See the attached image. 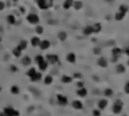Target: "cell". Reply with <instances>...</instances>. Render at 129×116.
Segmentation results:
<instances>
[{
    "mask_svg": "<svg viewBox=\"0 0 129 116\" xmlns=\"http://www.w3.org/2000/svg\"><path fill=\"white\" fill-rule=\"evenodd\" d=\"M0 91H1V88H0Z\"/></svg>",
    "mask_w": 129,
    "mask_h": 116,
    "instance_id": "44",
    "label": "cell"
},
{
    "mask_svg": "<svg viewBox=\"0 0 129 116\" xmlns=\"http://www.w3.org/2000/svg\"><path fill=\"white\" fill-rule=\"evenodd\" d=\"M12 1H14V2H17V1H18V0H12Z\"/></svg>",
    "mask_w": 129,
    "mask_h": 116,
    "instance_id": "42",
    "label": "cell"
},
{
    "mask_svg": "<svg viewBox=\"0 0 129 116\" xmlns=\"http://www.w3.org/2000/svg\"><path fill=\"white\" fill-rule=\"evenodd\" d=\"M35 31H36L38 34H41L42 32H44V27H42V26H36Z\"/></svg>",
    "mask_w": 129,
    "mask_h": 116,
    "instance_id": "32",
    "label": "cell"
},
{
    "mask_svg": "<svg viewBox=\"0 0 129 116\" xmlns=\"http://www.w3.org/2000/svg\"><path fill=\"white\" fill-rule=\"evenodd\" d=\"M0 116H5V114H4V112L3 113H0Z\"/></svg>",
    "mask_w": 129,
    "mask_h": 116,
    "instance_id": "40",
    "label": "cell"
},
{
    "mask_svg": "<svg viewBox=\"0 0 129 116\" xmlns=\"http://www.w3.org/2000/svg\"><path fill=\"white\" fill-rule=\"evenodd\" d=\"M40 79H41V74H40V73H35V74L31 77L32 81H40Z\"/></svg>",
    "mask_w": 129,
    "mask_h": 116,
    "instance_id": "18",
    "label": "cell"
},
{
    "mask_svg": "<svg viewBox=\"0 0 129 116\" xmlns=\"http://www.w3.org/2000/svg\"><path fill=\"white\" fill-rule=\"evenodd\" d=\"M26 46H27V42L25 41V40H21V41L19 42V45H18V46H17V48L22 50H24V49H26Z\"/></svg>",
    "mask_w": 129,
    "mask_h": 116,
    "instance_id": "13",
    "label": "cell"
},
{
    "mask_svg": "<svg viewBox=\"0 0 129 116\" xmlns=\"http://www.w3.org/2000/svg\"><path fill=\"white\" fill-rule=\"evenodd\" d=\"M93 114H94V116H100V111H99V110H94L93 111Z\"/></svg>",
    "mask_w": 129,
    "mask_h": 116,
    "instance_id": "36",
    "label": "cell"
},
{
    "mask_svg": "<svg viewBox=\"0 0 129 116\" xmlns=\"http://www.w3.org/2000/svg\"><path fill=\"white\" fill-rule=\"evenodd\" d=\"M73 107H74L75 109H81L83 105H82V103L80 101H74L73 102Z\"/></svg>",
    "mask_w": 129,
    "mask_h": 116,
    "instance_id": "15",
    "label": "cell"
},
{
    "mask_svg": "<svg viewBox=\"0 0 129 116\" xmlns=\"http://www.w3.org/2000/svg\"><path fill=\"white\" fill-rule=\"evenodd\" d=\"M126 54L129 55V50H126Z\"/></svg>",
    "mask_w": 129,
    "mask_h": 116,
    "instance_id": "41",
    "label": "cell"
},
{
    "mask_svg": "<svg viewBox=\"0 0 129 116\" xmlns=\"http://www.w3.org/2000/svg\"><path fill=\"white\" fill-rule=\"evenodd\" d=\"M35 73H36L35 69H34V68H31L30 70H29V71L27 72V75H28V76H29V77H30V78H31V77H32L34 74H35Z\"/></svg>",
    "mask_w": 129,
    "mask_h": 116,
    "instance_id": "29",
    "label": "cell"
},
{
    "mask_svg": "<svg viewBox=\"0 0 129 116\" xmlns=\"http://www.w3.org/2000/svg\"><path fill=\"white\" fill-rule=\"evenodd\" d=\"M124 89H125V92L129 94V82H128V83L125 85V88H124Z\"/></svg>",
    "mask_w": 129,
    "mask_h": 116,
    "instance_id": "38",
    "label": "cell"
},
{
    "mask_svg": "<svg viewBox=\"0 0 129 116\" xmlns=\"http://www.w3.org/2000/svg\"><path fill=\"white\" fill-rule=\"evenodd\" d=\"M22 63H23V65H24V66H28L29 64L31 63V60H30V58L25 57V58H23V60H22Z\"/></svg>",
    "mask_w": 129,
    "mask_h": 116,
    "instance_id": "22",
    "label": "cell"
},
{
    "mask_svg": "<svg viewBox=\"0 0 129 116\" xmlns=\"http://www.w3.org/2000/svg\"><path fill=\"white\" fill-rule=\"evenodd\" d=\"M93 26H87L84 28V33L86 34V35H89V34L93 33Z\"/></svg>",
    "mask_w": 129,
    "mask_h": 116,
    "instance_id": "12",
    "label": "cell"
},
{
    "mask_svg": "<svg viewBox=\"0 0 129 116\" xmlns=\"http://www.w3.org/2000/svg\"><path fill=\"white\" fill-rule=\"evenodd\" d=\"M127 10H128V7L126 5H121L119 7V11H121V12H123V13H125V14H126Z\"/></svg>",
    "mask_w": 129,
    "mask_h": 116,
    "instance_id": "27",
    "label": "cell"
},
{
    "mask_svg": "<svg viewBox=\"0 0 129 116\" xmlns=\"http://www.w3.org/2000/svg\"><path fill=\"white\" fill-rule=\"evenodd\" d=\"M73 5H74L75 9H81L82 6H83V3H82L81 1H76V2H74Z\"/></svg>",
    "mask_w": 129,
    "mask_h": 116,
    "instance_id": "21",
    "label": "cell"
},
{
    "mask_svg": "<svg viewBox=\"0 0 129 116\" xmlns=\"http://www.w3.org/2000/svg\"><path fill=\"white\" fill-rule=\"evenodd\" d=\"M112 53H113V55H115V57H117V55H119L120 54H121V50H120L119 48H115Z\"/></svg>",
    "mask_w": 129,
    "mask_h": 116,
    "instance_id": "28",
    "label": "cell"
},
{
    "mask_svg": "<svg viewBox=\"0 0 129 116\" xmlns=\"http://www.w3.org/2000/svg\"><path fill=\"white\" fill-rule=\"evenodd\" d=\"M67 60L70 63H74L75 61H76V55H75V54H73V53H71V54H69L68 55H67Z\"/></svg>",
    "mask_w": 129,
    "mask_h": 116,
    "instance_id": "10",
    "label": "cell"
},
{
    "mask_svg": "<svg viewBox=\"0 0 129 116\" xmlns=\"http://www.w3.org/2000/svg\"><path fill=\"white\" fill-rule=\"evenodd\" d=\"M58 101H59L60 104L63 105V106L67 105V103H68V99L64 96H62V95H59L58 96Z\"/></svg>",
    "mask_w": 129,
    "mask_h": 116,
    "instance_id": "4",
    "label": "cell"
},
{
    "mask_svg": "<svg viewBox=\"0 0 129 116\" xmlns=\"http://www.w3.org/2000/svg\"><path fill=\"white\" fill-rule=\"evenodd\" d=\"M98 64H99V66H101V67H107V61H106L104 58L99 59Z\"/></svg>",
    "mask_w": 129,
    "mask_h": 116,
    "instance_id": "17",
    "label": "cell"
},
{
    "mask_svg": "<svg viewBox=\"0 0 129 116\" xmlns=\"http://www.w3.org/2000/svg\"><path fill=\"white\" fill-rule=\"evenodd\" d=\"M0 41H1V37H0Z\"/></svg>",
    "mask_w": 129,
    "mask_h": 116,
    "instance_id": "43",
    "label": "cell"
},
{
    "mask_svg": "<svg viewBox=\"0 0 129 116\" xmlns=\"http://www.w3.org/2000/svg\"><path fill=\"white\" fill-rule=\"evenodd\" d=\"M73 4H74V0H64L63 6H64V9H69L70 7L73 6Z\"/></svg>",
    "mask_w": 129,
    "mask_h": 116,
    "instance_id": "6",
    "label": "cell"
},
{
    "mask_svg": "<svg viewBox=\"0 0 129 116\" xmlns=\"http://www.w3.org/2000/svg\"><path fill=\"white\" fill-rule=\"evenodd\" d=\"M40 44V37H37V36H34L31 38V45L32 46H38Z\"/></svg>",
    "mask_w": 129,
    "mask_h": 116,
    "instance_id": "8",
    "label": "cell"
},
{
    "mask_svg": "<svg viewBox=\"0 0 129 116\" xmlns=\"http://www.w3.org/2000/svg\"><path fill=\"white\" fill-rule=\"evenodd\" d=\"M107 106V100H101L99 102V108L100 109H104Z\"/></svg>",
    "mask_w": 129,
    "mask_h": 116,
    "instance_id": "20",
    "label": "cell"
},
{
    "mask_svg": "<svg viewBox=\"0 0 129 116\" xmlns=\"http://www.w3.org/2000/svg\"><path fill=\"white\" fill-rule=\"evenodd\" d=\"M7 22L9 24H14L15 23V17L13 15H8L7 16Z\"/></svg>",
    "mask_w": 129,
    "mask_h": 116,
    "instance_id": "19",
    "label": "cell"
},
{
    "mask_svg": "<svg viewBox=\"0 0 129 116\" xmlns=\"http://www.w3.org/2000/svg\"><path fill=\"white\" fill-rule=\"evenodd\" d=\"M112 94H113V91H112L111 89H106V90H105V95H106V96L110 97V96H112Z\"/></svg>",
    "mask_w": 129,
    "mask_h": 116,
    "instance_id": "31",
    "label": "cell"
},
{
    "mask_svg": "<svg viewBox=\"0 0 129 116\" xmlns=\"http://www.w3.org/2000/svg\"><path fill=\"white\" fill-rule=\"evenodd\" d=\"M78 95H80L81 97H85L86 95H87V90H86L85 88H80V90L78 91Z\"/></svg>",
    "mask_w": 129,
    "mask_h": 116,
    "instance_id": "14",
    "label": "cell"
},
{
    "mask_svg": "<svg viewBox=\"0 0 129 116\" xmlns=\"http://www.w3.org/2000/svg\"><path fill=\"white\" fill-rule=\"evenodd\" d=\"M78 86H79L80 88H82V87H83V83H81V82H80V83H78Z\"/></svg>",
    "mask_w": 129,
    "mask_h": 116,
    "instance_id": "39",
    "label": "cell"
},
{
    "mask_svg": "<svg viewBox=\"0 0 129 116\" xmlns=\"http://www.w3.org/2000/svg\"><path fill=\"white\" fill-rule=\"evenodd\" d=\"M45 83L46 85H50V83H53V78H51L50 76H46L45 78Z\"/></svg>",
    "mask_w": 129,
    "mask_h": 116,
    "instance_id": "25",
    "label": "cell"
},
{
    "mask_svg": "<svg viewBox=\"0 0 129 116\" xmlns=\"http://www.w3.org/2000/svg\"><path fill=\"white\" fill-rule=\"evenodd\" d=\"M124 16H125V13H123V12L119 11V12H117V13L115 14V19L116 20H122L124 18Z\"/></svg>",
    "mask_w": 129,
    "mask_h": 116,
    "instance_id": "11",
    "label": "cell"
},
{
    "mask_svg": "<svg viewBox=\"0 0 129 116\" xmlns=\"http://www.w3.org/2000/svg\"><path fill=\"white\" fill-rule=\"evenodd\" d=\"M58 55H48V61L49 63H51V64H55V63H57L58 62Z\"/></svg>",
    "mask_w": 129,
    "mask_h": 116,
    "instance_id": "5",
    "label": "cell"
},
{
    "mask_svg": "<svg viewBox=\"0 0 129 116\" xmlns=\"http://www.w3.org/2000/svg\"><path fill=\"white\" fill-rule=\"evenodd\" d=\"M44 57H42V55H36V57H35V62L37 63V64H40V62H42V61H44Z\"/></svg>",
    "mask_w": 129,
    "mask_h": 116,
    "instance_id": "30",
    "label": "cell"
},
{
    "mask_svg": "<svg viewBox=\"0 0 129 116\" xmlns=\"http://www.w3.org/2000/svg\"><path fill=\"white\" fill-rule=\"evenodd\" d=\"M13 55H15V57H20L21 55V50H19L18 48H16L13 50Z\"/></svg>",
    "mask_w": 129,
    "mask_h": 116,
    "instance_id": "26",
    "label": "cell"
},
{
    "mask_svg": "<svg viewBox=\"0 0 129 116\" xmlns=\"http://www.w3.org/2000/svg\"><path fill=\"white\" fill-rule=\"evenodd\" d=\"M117 71L119 73H123L124 71H125V68H124L122 65H119V66H117Z\"/></svg>",
    "mask_w": 129,
    "mask_h": 116,
    "instance_id": "33",
    "label": "cell"
},
{
    "mask_svg": "<svg viewBox=\"0 0 129 116\" xmlns=\"http://www.w3.org/2000/svg\"><path fill=\"white\" fill-rule=\"evenodd\" d=\"M4 7H5V3L2 2V1H0V10H3Z\"/></svg>",
    "mask_w": 129,
    "mask_h": 116,
    "instance_id": "37",
    "label": "cell"
},
{
    "mask_svg": "<svg viewBox=\"0 0 129 116\" xmlns=\"http://www.w3.org/2000/svg\"><path fill=\"white\" fill-rule=\"evenodd\" d=\"M101 28H102V26H101L100 23H96V24L93 25V31L94 32H99L101 30Z\"/></svg>",
    "mask_w": 129,
    "mask_h": 116,
    "instance_id": "16",
    "label": "cell"
},
{
    "mask_svg": "<svg viewBox=\"0 0 129 116\" xmlns=\"http://www.w3.org/2000/svg\"><path fill=\"white\" fill-rule=\"evenodd\" d=\"M53 5H54V1H53V0H46V6H48V8L51 7Z\"/></svg>",
    "mask_w": 129,
    "mask_h": 116,
    "instance_id": "35",
    "label": "cell"
},
{
    "mask_svg": "<svg viewBox=\"0 0 129 116\" xmlns=\"http://www.w3.org/2000/svg\"><path fill=\"white\" fill-rule=\"evenodd\" d=\"M128 63H129V62H128Z\"/></svg>",
    "mask_w": 129,
    "mask_h": 116,
    "instance_id": "45",
    "label": "cell"
},
{
    "mask_svg": "<svg viewBox=\"0 0 129 116\" xmlns=\"http://www.w3.org/2000/svg\"><path fill=\"white\" fill-rule=\"evenodd\" d=\"M50 41H49V40H46L40 41V49H41V50H46V49H49V48H50Z\"/></svg>",
    "mask_w": 129,
    "mask_h": 116,
    "instance_id": "3",
    "label": "cell"
},
{
    "mask_svg": "<svg viewBox=\"0 0 129 116\" xmlns=\"http://www.w3.org/2000/svg\"><path fill=\"white\" fill-rule=\"evenodd\" d=\"M59 38L61 40H64L67 38V33L66 32H64V31H61L59 33Z\"/></svg>",
    "mask_w": 129,
    "mask_h": 116,
    "instance_id": "23",
    "label": "cell"
},
{
    "mask_svg": "<svg viewBox=\"0 0 129 116\" xmlns=\"http://www.w3.org/2000/svg\"><path fill=\"white\" fill-rule=\"evenodd\" d=\"M62 81L64 83H71L72 82V78H71V77H69V76H64Z\"/></svg>",
    "mask_w": 129,
    "mask_h": 116,
    "instance_id": "24",
    "label": "cell"
},
{
    "mask_svg": "<svg viewBox=\"0 0 129 116\" xmlns=\"http://www.w3.org/2000/svg\"><path fill=\"white\" fill-rule=\"evenodd\" d=\"M18 91H19L18 87H16V86H13V87L11 88V92L13 93V94H17V93H18Z\"/></svg>",
    "mask_w": 129,
    "mask_h": 116,
    "instance_id": "34",
    "label": "cell"
},
{
    "mask_svg": "<svg viewBox=\"0 0 129 116\" xmlns=\"http://www.w3.org/2000/svg\"><path fill=\"white\" fill-rule=\"evenodd\" d=\"M26 19H27L30 23H32V24H35V23H37L38 21H40V18H38V16H37L36 14H34V13L28 14L27 17H26Z\"/></svg>",
    "mask_w": 129,
    "mask_h": 116,
    "instance_id": "2",
    "label": "cell"
},
{
    "mask_svg": "<svg viewBox=\"0 0 129 116\" xmlns=\"http://www.w3.org/2000/svg\"><path fill=\"white\" fill-rule=\"evenodd\" d=\"M38 67H40V69L41 71H45L46 70V68H48V62H45V60L42 62H40V64H38Z\"/></svg>",
    "mask_w": 129,
    "mask_h": 116,
    "instance_id": "9",
    "label": "cell"
},
{
    "mask_svg": "<svg viewBox=\"0 0 129 116\" xmlns=\"http://www.w3.org/2000/svg\"><path fill=\"white\" fill-rule=\"evenodd\" d=\"M37 4L40 9H46L48 8V6H46V0H37Z\"/></svg>",
    "mask_w": 129,
    "mask_h": 116,
    "instance_id": "7",
    "label": "cell"
},
{
    "mask_svg": "<svg viewBox=\"0 0 129 116\" xmlns=\"http://www.w3.org/2000/svg\"><path fill=\"white\" fill-rule=\"evenodd\" d=\"M122 106H123V103L122 101H120V100H117L115 102V104L113 106V112L114 113H120L121 112V109H122Z\"/></svg>",
    "mask_w": 129,
    "mask_h": 116,
    "instance_id": "1",
    "label": "cell"
}]
</instances>
